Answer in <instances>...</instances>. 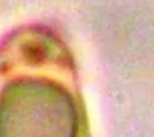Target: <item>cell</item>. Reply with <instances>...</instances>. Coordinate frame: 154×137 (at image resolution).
<instances>
[{
	"label": "cell",
	"mask_w": 154,
	"mask_h": 137,
	"mask_svg": "<svg viewBox=\"0 0 154 137\" xmlns=\"http://www.w3.org/2000/svg\"><path fill=\"white\" fill-rule=\"evenodd\" d=\"M0 137H81L69 87L50 77H19L0 92Z\"/></svg>",
	"instance_id": "cell-1"
}]
</instances>
